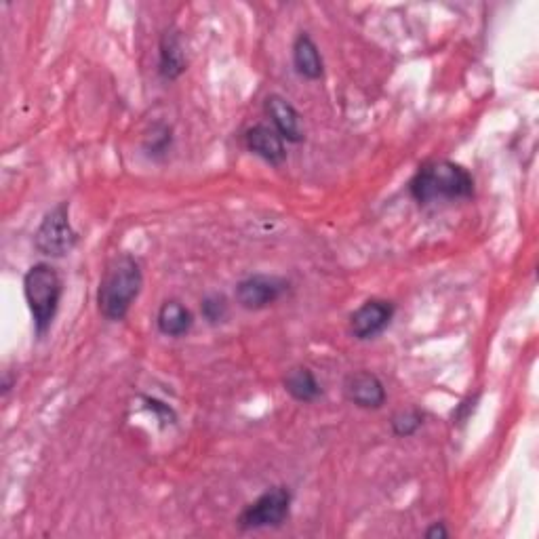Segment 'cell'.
Segmentation results:
<instances>
[{
    "label": "cell",
    "instance_id": "cell-1",
    "mask_svg": "<svg viewBox=\"0 0 539 539\" xmlns=\"http://www.w3.org/2000/svg\"><path fill=\"white\" fill-rule=\"evenodd\" d=\"M144 287L142 264L129 253L112 257L97 289V310L106 321H125Z\"/></svg>",
    "mask_w": 539,
    "mask_h": 539
},
{
    "label": "cell",
    "instance_id": "cell-2",
    "mask_svg": "<svg viewBox=\"0 0 539 539\" xmlns=\"http://www.w3.org/2000/svg\"><path fill=\"white\" fill-rule=\"evenodd\" d=\"M409 192L419 205L436 201H464L474 196V177L453 161H430L411 177Z\"/></svg>",
    "mask_w": 539,
    "mask_h": 539
},
{
    "label": "cell",
    "instance_id": "cell-3",
    "mask_svg": "<svg viewBox=\"0 0 539 539\" xmlns=\"http://www.w3.org/2000/svg\"><path fill=\"white\" fill-rule=\"evenodd\" d=\"M62 293V276L51 264H34L24 274V297L38 337H43L51 329L59 302H62Z\"/></svg>",
    "mask_w": 539,
    "mask_h": 539
},
{
    "label": "cell",
    "instance_id": "cell-4",
    "mask_svg": "<svg viewBox=\"0 0 539 539\" xmlns=\"http://www.w3.org/2000/svg\"><path fill=\"white\" fill-rule=\"evenodd\" d=\"M78 245V232L70 222V203H57L45 213L41 226L34 234V247L38 253L59 259L66 257Z\"/></svg>",
    "mask_w": 539,
    "mask_h": 539
},
{
    "label": "cell",
    "instance_id": "cell-5",
    "mask_svg": "<svg viewBox=\"0 0 539 539\" xmlns=\"http://www.w3.org/2000/svg\"><path fill=\"white\" fill-rule=\"evenodd\" d=\"M291 504L293 495L287 487H272L259 495L255 502L245 506V510L236 518V525L243 531L276 529L287 523Z\"/></svg>",
    "mask_w": 539,
    "mask_h": 539
},
{
    "label": "cell",
    "instance_id": "cell-6",
    "mask_svg": "<svg viewBox=\"0 0 539 539\" xmlns=\"http://www.w3.org/2000/svg\"><path fill=\"white\" fill-rule=\"evenodd\" d=\"M289 289V281L276 274H251L236 285V302L245 310H264L276 304Z\"/></svg>",
    "mask_w": 539,
    "mask_h": 539
},
{
    "label": "cell",
    "instance_id": "cell-7",
    "mask_svg": "<svg viewBox=\"0 0 539 539\" xmlns=\"http://www.w3.org/2000/svg\"><path fill=\"white\" fill-rule=\"evenodd\" d=\"M394 312L396 308L388 299H369L350 314V333L361 342L382 335L390 327Z\"/></svg>",
    "mask_w": 539,
    "mask_h": 539
},
{
    "label": "cell",
    "instance_id": "cell-8",
    "mask_svg": "<svg viewBox=\"0 0 539 539\" xmlns=\"http://www.w3.org/2000/svg\"><path fill=\"white\" fill-rule=\"evenodd\" d=\"M346 401L358 409L377 411L386 405V386L371 371H356L344 379Z\"/></svg>",
    "mask_w": 539,
    "mask_h": 539
},
{
    "label": "cell",
    "instance_id": "cell-9",
    "mask_svg": "<svg viewBox=\"0 0 539 539\" xmlns=\"http://www.w3.org/2000/svg\"><path fill=\"white\" fill-rule=\"evenodd\" d=\"M266 114L270 116L272 127L281 135L287 144H299L304 142V125L302 116H299L297 108L289 102L287 97L272 93L266 97Z\"/></svg>",
    "mask_w": 539,
    "mask_h": 539
},
{
    "label": "cell",
    "instance_id": "cell-10",
    "mask_svg": "<svg viewBox=\"0 0 539 539\" xmlns=\"http://www.w3.org/2000/svg\"><path fill=\"white\" fill-rule=\"evenodd\" d=\"M245 148L272 167H281L287 161L285 139L276 133L274 127L268 125H253L251 129H247Z\"/></svg>",
    "mask_w": 539,
    "mask_h": 539
},
{
    "label": "cell",
    "instance_id": "cell-11",
    "mask_svg": "<svg viewBox=\"0 0 539 539\" xmlns=\"http://www.w3.org/2000/svg\"><path fill=\"white\" fill-rule=\"evenodd\" d=\"M188 70V55L184 47V38L175 28L163 32L158 43V74L163 81H177Z\"/></svg>",
    "mask_w": 539,
    "mask_h": 539
},
{
    "label": "cell",
    "instance_id": "cell-12",
    "mask_svg": "<svg viewBox=\"0 0 539 539\" xmlns=\"http://www.w3.org/2000/svg\"><path fill=\"white\" fill-rule=\"evenodd\" d=\"M291 57H293V68L299 76L306 78V81H321L325 74L323 53L308 32H299L295 36L293 47H291Z\"/></svg>",
    "mask_w": 539,
    "mask_h": 539
},
{
    "label": "cell",
    "instance_id": "cell-13",
    "mask_svg": "<svg viewBox=\"0 0 539 539\" xmlns=\"http://www.w3.org/2000/svg\"><path fill=\"white\" fill-rule=\"evenodd\" d=\"M194 325L192 312L179 302V299H167L156 314V327L165 337H184Z\"/></svg>",
    "mask_w": 539,
    "mask_h": 539
},
{
    "label": "cell",
    "instance_id": "cell-14",
    "mask_svg": "<svg viewBox=\"0 0 539 539\" xmlns=\"http://www.w3.org/2000/svg\"><path fill=\"white\" fill-rule=\"evenodd\" d=\"M283 386H285V392L293 398V401L302 403V405L314 403L316 398L323 394L321 382H318L314 371L308 369V367L289 369L287 375L283 377Z\"/></svg>",
    "mask_w": 539,
    "mask_h": 539
},
{
    "label": "cell",
    "instance_id": "cell-15",
    "mask_svg": "<svg viewBox=\"0 0 539 539\" xmlns=\"http://www.w3.org/2000/svg\"><path fill=\"white\" fill-rule=\"evenodd\" d=\"M171 144H173V133H171V127L158 123L152 127V131L144 137V150L150 158H154V161H161V158H165L171 150Z\"/></svg>",
    "mask_w": 539,
    "mask_h": 539
},
{
    "label": "cell",
    "instance_id": "cell-16",
    "mask_svg": "<svg viewBox=\"0 0 539 539\" xmlns=\"http://www.w3.org/2000/svg\"><path fill=\"white\" fill-rule=\"evenodd\" d=\"M392 432L398 436V438H409V436H415L419 430H422L424 426V413L411 407V409H405V411H398L392 415Z\"/></svg>",
    "mask_w": 539,
    "mask_h": 539
},
{
    "label": "cell",
    "instance_id": "cell-17",
    "mask_svg": "<svg viewBox=\"0 0 539 539\" xmlns=\"http://www.w3.org/2000/svg\"><path fill=\"white\" fill-rule=\"evenodd\" d=\"M201 312L209 325L224 323L228 318V299L219 293H211L201 302Z\"/></svg>",
    "mask_w": 539,
    "mask_h": 539
},
{
    "label": "cell",
    "instance_id": "cell-18",
    "mask_svg": "<svg viewBox=\"0 0 539 539\" xmlns=\"http://www.w3.org/2000/svg\"><path fill=\"white\" fill-rule=\"evenodd\" d=\"M142 401H144V407L148 411L154 413L156 417V422L161 428H169V426H175L177 424V413L171 405L163 403L161 398H156V396H142Z\"/></svg>",
    "mask_w": 539,
    "mask_h": 539
},
{
    "label": "cell",
    "instance_id": "cell-19",
    "mask_svg": "<svg viewBox=\"0 0 539 539\" xmlns=\"http://www.w3.org/2000/svg\"><path fill=\"white\" fill-rule=\"evenodd\" d=\"M476 403H478V394H474V396H472V394H470V396H466L464 401L459 403V405H457V409L453 411V426H464V424L468 422V419H470V415L474 413Z\"/></svg>",
    "mask_w": 539,
    "mask_h": 539
},
{
    "label": "cell",
    "instance_id": "cell-20",
    "mask_svg": "<svg viewBox=\"0 0 539 539\" xmlns=\"http://www.w3.org/2000/svg\"><path fill=\"white\" fill-rule=\"evenodd\" d=\"M428 539H447L449 537V529L445 527V523H432L426 533H424Z\"/></svg>",
    "mask_w": 539,
    "mask_h": 539
},
{
    "label": "cell",
    "instance_id": "cell-21",
    "mask_svg": "<svg viewBox=\"0 0 539 539\" xmlns=\"http://www.w3.org/2000/svg\"><path fill=\"white\" fill-rule=\"evenodd\" d=\"M11 388H13V379L9 377V373H5V379H3V396H7Z\"/></svg>",
    "mask_w": 539,
    "mask_h": 539
}]
</instances>
